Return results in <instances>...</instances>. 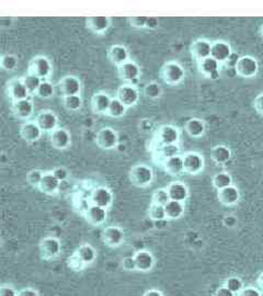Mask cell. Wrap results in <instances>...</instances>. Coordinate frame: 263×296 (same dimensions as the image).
<instances>
[{
    "mask_svg": "<svg viewBox=\"0 0 263 296\" xmlns=\"http://www.w3.org/2000/svg\"><path fill=\"white\" fill-rule=\"evenodd\" d=\"M160 77L165 84L169 86H177L186 77V70L181 64L176 61H169L163 64L161 67Z\"/></svg>",
    "mask_w": 263,
    "mask_h": 296,
    "instance_id": "1",
    "label": "cell"
},
{
    "mask_svg": "<svg viewBox=\"0 0 263 296\" xmlns=\"http://www.w3.org/2000/svg\"><path fill=\"white\" fill-rule=\"evenodd\" d=\"M53 65L48 57L39 55L35 56L29 62L27 66V74L37 76L42 80H48L49 76L52 75Z\"/></svg>",
    "mask_w": 263,
    "mask_h": 296,
    "instance_id": "2",
    "label": "cell"
},
{
    "mask_svg": "<svg viewBox=\"0 0 263 296\" xmlns=\"http://www.w3.org/2000/svg\"><path fill=\"white\" fill-rule=\"evenodd\" d=\"M131 182L138 187H147L154 181V171L147 165H135L130 170Z\"/></svg>",
    "mask_w": 263,
    "mask_h": 296,
    "instance_id": "3",
    "label": "cell"
},
{
    "mask_svg": "<svg viewBox=\"0 0 263 296\" xmlns=\"http://www.w3.org/2000/svg\"><path fill=\"white\" fill-rule=\"evenodd\" d=\"M235 70L238 76L243 78H253L259 71L258 61L252 56H241L235 65Z\"/></svg>",
    "mask_w": 263,
    "mask_h": 296,
    "instance_id": "4",
    "label": "cell"
},
{
    "mask_svg": "<svg viewBox=\"0 0 263 296\" xmlns=\"http://www.w3.org/2000/svg\"><path fill=\"white\" fill-rule=\"evenodd\" d=\"M116 98L129 109V107H132L138 103L140 93L137 87L131 84H125L119 87L116 91Z\"/></svg>",
    "mask_w": 263,
    "mask_h": 296,
    "instance_id": "5",
    "label": "cell"
},
{
    "mask_svg": "<svg viewBox=\"0 0 263 296\" xmlns=\"http://www.w3.org/2000/svg\"><path fill=\"white\" fill-rule=\"evenodd\" d=\"M96 143L103 150H112L119 145V135L112 127H102L97 134Z\"/></svg>",
    "mask_w": 263,
    "mask_h": 296,
    "instance_id": "6",
    "label": "cell"
},
{
    "mask_svg": "<svg viewBox=\"0 0 263 296\" xmlns=\"http://www.w3.org/2000/svg\"><path fill=\"white\" fill-rule=\"evenodd\" d=\"M57 86H59V90H60L62 98L69 97V96H77V95H80V92H81L80 79L73 75L64 76L59 82Z\"/></svg>",
    "mask_w": 263,
    "mask_h": 296,
    "instance_id": "7",
    "label": "cell"
},
{
    "mask_svg": "<svg viewBox=\"0 0 263 296\" xmlns=\"http://www.w3.org/2000/svg\"><path fill=\"white\" fill-rule=\"evenodd\" d=\"M62 252L61 240L56 237H45L40 243V254L45 260H51L59 257Z\"/></svg>",
    "mask_w": 263,
    "mask_h": 296,
    "instance_id": "8",
    "label": "cell"
},
{
    "mask_svg": "<svg viewBox=\"0 0 263 296\" xmlns=\"http://www.w3.org/2000/svg\"><path fill=\"white\" fill-rule=\"evenodd\" d=\"M6 93H7V96L11 99L12 102L26 99L30 96L22 82V78L9 79L6 84Z\"/></svg>",
    "mask_w": 263,
    "mask_h": 296,
    "instance_id": "9",
    "label": "cell"
},
{
    "mask_svg": "<svg viewBox=\"0 0 263 296\" xmlns=\"http://www.w3.org/2000/svg\"><path fill=\"white\" fill-rule=\"evenodd\" d=\"M157 141L160 146L174 145L180 141V132L177 126L171 124L161 125L157 131Z\"/></svg>",
    "mask_w": 263,
    "mask_h": 296,
    "instance_id": "10",
    "label": "cell"
},
{
    "mask_svg": "<svg viewBox=\"0 0 263 296\" xmlns=\"http://www.w3.org/2000/svg\"><path fill=\"white\" fill-rule=\"evenodd\" d=\"M118 74L123 82L133 85L140 78L141 70L139 65L136 62L130 60L129 62H126L118 67Z\"/></svg>",
    "mask_w": 263,
    "mask_h": 296,
    "instance_id": "11",
    "label": "cell"
},
{
    "mask_svg": "<svg viewBox=\"0 0 263 296\" xmlns=\"http://www.w3.org/2000/svg\"><path fill=\"white\" fill-rule=\"evenodd\" d=\"M101 239L104 245L111 248H116L124 243L125 234L119 226H108L102 230Z\"/></svg>",
    "mask_w": 263,
    "mask_h": 296,
    "instance_id": "12",
    "label": "cell"
},
{
    "mask_svg": "<svg viewBox=\"0 0 263 296\" xmlns=\"http://www.w3.org/2000/svg\"><path fill=\"white\" fill-rule=\"evenodd\" d=\"M184 164V172L189 175H197L204 168V158L201 154L195 153V151H189L183 156Z\"/></svg>",
    "mask_w": 263,
    "mask_h": 296,
    "instance_id": "13",
    "label": "cell"
},
{
    "mask_svg": "<svg viewBox=\"0 0 263 296\" xmlns=\"http://www.w3.org/2000/svg\"><path fill=\"white\" fill-rule=\"evenodd\" d=\"M12 113L18 120L27 121L34 113V103L30 98L19 100L12 102Z\"/></svg>",
    "mask_w": 263,
    "mask_h": 296,
    "instance_id": "14",
    "label": "cell"
},
{
    "mask_svg": "<svg viewBox=\"0 0 263 296\" xmlns=\"http://www.w3.org/2000/svg\"><path fill=\"white\" fill-rule=\"evenodd\" d=\"M38 125L41 127L43 133H52L59 126V118L53 111L44 110L40 112L35 119Z\"/></svg>",
    "mask_w": 263,
    "mask_h": 296,
    "instance_id": "15",
    "label": "cell"
},
{
    "mask_svg": "<svg viewBox=\"0 0 263 296\" xmlns=\"http://www.w3.org/2000/svg\"><path fill=\"white\" fill-rule=\"evenodd\" d=\"M211 56L216 60L219 64L228 62L232 56L231 46L226 41H215L212 43Z\"/></svg>",
    "mask_w": 263,
    "mask_h": 296,
    "instance_id": "16",
    "label": "cell"
},
{
    "mask_svg": "<svg viewBox=\"0 0 263 296\" xmlns=\"http://www.w3.org/2000/svg\"><path fill=\"white\" fill-rule=\"evenodd\" d=\"M91 204L109 208L113 203V193L106 186H98L91 193Z\"/></svg>",
    "mask_w": 263,
    "mask_h": 296,
    "instance_id": "17",
    "label": "cell"
},
{
    "mask_svg": "<svg viewBox=\"0 0 263 296\" xmlns=\"http://www.w3.org/2000/svg\"><path fill=\"white\" fill-rule=\"evenodd\" d=\"M88 30L97 35H103L111 26V19L106 16H92L86 19Z\"/></svg>",
    "mask_w": 263,
    "mask_h": 296,
    "instance_id": "18",
    "label": "cell"
},
{
    "mask_svg": "<svg viewBox=\"0 0 263 296\" xmlns=\"http://www.w3.org/2000/svg\"><path fill=\"white\" fill-rule=\"evenodd\" d=\"M43 134L41 127L35 121H26L20 127V136L26 143L38 142Z\"/></svg>",
    "mask_w": 263,
    "mask_h": 296,
    "instance_id": "19",
    "label": "cell"
},
{
    "mask_svg": "<svg viewBox=\"0 0 263 296\" xmlns=\"http://www.w3.org/2000/svg\"><path fill=\"white\" fill-rule=\"evenodd\" d=\"M72 144V135L68 129L64 127H57L51 133V145L57 150L67 149Z\"/></svg>",
    "mask_w": 263,
    "mask_h": 296,
    "instance_id": "20",
    "label": "cell"
},
{
    "mask_svg": "<svg viewBox=\"0 0 263 296\" xmlns=\"http://www.w3.org/2000/svg\"><path fill=\"white\" fill-rule=\"evenodd\" d=\"M212 43L208 40L198 39L192 43L190 46V52L193 59L198 63L208 57H211Z\"/></svg>",
    "mask_w": 263,
    "mask_h": 296,
    "instance_id": "21",
    "label": "cell"
},
{
    "mask_svg": "<svg viewBox=\"0 0 263 296\" xmlns=\"http://www.w3.org/2000/svg\"><path fill=\"white\" fill-rule=\"evenodd\" d=\"M84 218L92 226H100L106 221L108 212H106V208L104 207L91 204L86 210Z\"/></svg>",
    "mask_w": 263,
    "mask_h": 296,
    "instance_id": "22",
    "label": "cell"
},
{
    "mask_svg": "<svg viewBox=\"0 0 263 296\" xmlns=\"http://www.w3.org/2000/svg\"><path fill=\"white\" fill-rule=\"evenodd\" d=\"M112 98L105 92H97L91 98V110L96 114H106Z\"/></svg>",
    "mask_w": 263,
    "mask_h": 296,
    "instance_id": "23",
    "label": "cell"
},
{
    "mask_svg": "<svg viewBox=\"0 0 263 296\" xmlns=\"http://www.w3.org/2000/svg\"><path fill=\"white\" fill-rule=\"evenodd\" d=\"M108 59L112 64L116 65L119 67L121 65L130 61V52L125 45L114 44L108 50Z\"/></svg>",
    "mask_w": 263,
    "mask_h": 296,
    "instance_id": "24",
    "label": "cell"
},
{
    "mask_svg": "<svg viewBox=\"0 0 263 296\" xmlns=\"http://www.w3.org/2000/svg\"><path fill=\"white\" fill-rule=\"evenodd\" d=\"M198 71L204 76L212 78V79H217L219 77V69H220V64L213 59V57H208L201 62L197 63Z\"/></svg>",
    "mask_w": 263,
    "mask_h": 296,
    "instance_id": "25",
    "label": "cell"
},
{
    "mask_svg": "<svg viewBox=\"0 0 263 296\" xmlns=\"http://www.w3.org/2000/svg\"><path fill=\"white\" fill-rule=\"evenodd\" d=\"M61 182L59 181L56 177L53 175V172H45L44 177L42 179V181L39 185L38 189L42 192L48 194V196H53V194H56L60 190Z\"/></svg>",
    "mask_w": 263,
    "mask_h": 296,
    "instance_id": "26",
    "label": "cell"
},
{
    "mask_svg": "<svg viewBox=\"0 0 263 296\" xmlns=\"http://www.w3.org/2000/svg\"><path fill=\"white\" fill-rule=\"evenodd\" d=\"M136 261L137 270L140 272L151 271L155 265V258L151 251L148 250H138L134 256Z\"/></svg>",
    "mask_w": 263,
    "mask_h": 296,
    "instance_id": "27",
    "label": "cell"
},
{
    "mask_svg": "<svg viewBox=\"0 0 263 296\" xmlns=\"http://www.w3.org/2000/svg\"><path fill=\"white\" fill-rule=\"evenodd\" d=\"M218 201L225 206H231L238 203L240 199L239 190L235 185L225 187L223 190H219L217 193Z\"/></svg>",
    "mask_w": 263,
    "mask_h": 296,
    "instance_id": "28",
    "label": "cell"
},
{
    "mask_svg": "<svg viewBox=\"0 0 263 296\" xmlns=\"http://www.w3.org/2000/svg\"><path fill=\"white\" fill-rule=\"evenodd\" d=\"M167 191L169 193L170 200L183 202L189 198V189L188 186L181 181H173L167 186Z\"/></svg>",
    "mask_w": 263,
    "mask_h": 296,
    "instance_id": "29",
    "label": "cell"
},
{
    "mask_svg": "<svg viewBox=\"0 0 263 296\" xmlns=\"http://www.w3.org/2000/svg\"><path fill=\"white\" fill-rule=\"evenodd\" d=\"M163 169L170 176H180L181 173L184 172V164H183V157L178 155L167 158L162 162Z\"/></svg>",
    "mask_w": 263,
    "mask_h": 296,
    "instance_id": "30",
    "label": "cell"
},
{
    "mask_svg": "<svg viewBox=\"0 0 263 296\" xmlns=\"http://www.w3.org/2000/svg\"><path fill=\"white\" fill-rule=\"evenodd\" d=\"M75 256L80 260V262L83 265L91 264V263H94L95 260L97 259V251L94 247L91 246V245L83 244L77 249Z\"/></svg>",
    "mask_w": 263,
    "mask_h": 296,
    "instance_id": "31",
    "label": "cell"
},
{
    "mask_svg": "<svg viewBox=\"0 0 263 296\" xmlns=\"http://www.w3.org/2000/svg\"><path fill=\"white\" fill-rule=\"evenodd\" d=\"M206 126L201 119H190L186 123V132L192 139H201L205 134Z\"/></svg>",
    "mask_w": 263,
    "mask_h": 296,
    "instance_id": "32",
    "label": "cell"
},
{
    "mask_svg": "<svg viewBox=\"0 0 263 296\" xmlns=\"http://www.w3.org/2000/svg\"><path fill=\"white\" fill-rule=\"evenodd\" d=\"M211 156H212V159L216 164L224 165L230 160L231 151L229 147H227L225 145H217L215 147H213L211 151Z\"/></svg>",
    "mask_w": 263,
    "mask_h": 296,
    "instance_id": "33",
    "label": "cell"
},
{
    "mask_svg": "<svg viewBox=\"0 0 263 296\" xmlns=\"http://www.w3.org/2000/svg\"><path fill=\"white\" fill-rule=\"evenodd\" d=\"M167 220H179L184 214V204L182 202L170 200L165 205Z\"/></svg>",
    "mask_w": 263,
    "mask_h": 296,
    "instance_id": "34",
    "label": "cell"
},
{
    "mask_svg": "<svg viewBox=\"0 0 263 296\" xmlns=\"http://www.w3.org/2000/svg\"><path fill=\"white\" fill-rule=\"evenodd\" d=\"M126 111H127V107L115 97V98H112L111 104L109 106V110L106 115L113 119H120L124 117V115L126 114Z\"/></svg>",
    "mask_w": 263,
    "mask_h": 296,
    "instance_id": "35",
    "label": "cell"
},
{
    "mask_svg": "<svg viewBox=\"0 0 263 296\" xmlns=\"http://www.w3.org/2000/svg\"><path fill=\"white\" fill-rule=\"evenodd\" d=\"M212 183H213V186L219 191V190L225 189V187L232 185V178L229 173L219 172L213 177Z\"/></svg>",
    "mask_w": 263,
    "mask_h": 296,
    "instance_id": "36",
    "label": "cell"
},
{
    "mask_svg": "<svg viewBox=\"0 0 263 296\" xmlns=\"http://www.w3.org/2000/svg\"><path fill=\"white\" fill-rule=\"evenodd\" d=\"M63 105L65 106V109L70 112H77L81 110L83 105V101L80 95L77 96H69L63 98Z\"/></svg>",
    "mask_w": 263,
    "mask_h": 296,
    "instance_id": "37",
    "label": "cell"
},
{
    "mask_svg": "<svg viewBox=\"0 0 263 296\" xmlns=\"http://www.w3.org/2000/svg\"><path fill=\"white\" fill-rule=\"evenodd\" d=\"M22 82L25 86L27 92H29V95L32 96V95H37V91L42 83V79H40L37 76L26 74L25 76L22 77Z\"/></svg>",
    "mask_w": 263,
    "mask_h": 296,
    "instance_id": "38",
    "label": "cell"
},
{
    "mask_svg": "<svg viewBox=\"0 0 263 296\" xmlns=\"http://www.w3.org/2000/svg\"><path fill=\"white\" fill-rule=\"evenodd\" d=\"M148 216H149V219L153 220L156 223L166 221L167 216H166L165 206L152 203L148 208Z\"/></svg>",
    "mask_w": 263,
    "mask_h": 296,
    "instance_id": "39",
    "label": "cell"
},
{
    "mask_svg": "<svg viewBox=\"0 0 263 296\" xmlns=\"http://www.w3.org/2000/svg\"><path fill=\"white\" fill-rule=\"evenodd\" d=\"M143 92H144V96L146 98L156 100V99H159L162 96V88L158 83L151 82L144 87Z\"/></svg>",
    "mask_w": 263,
    "mask_h": 296,
    "instance_id": "40",
    "label": "cell"
},
{
    "mask_svg": "<svg viewBox=\"0 0 263 296\" xmlns=\"http://www.w3.org/2000/svg\"><path fill=\"white\" fill-rule=\"evenodd\" d=\"M55 86L49 80H42L39 89L37 91V96L40 99H49L54 96Z\"/></svg>",
    "mask_w": 263,
    "mask_h": 296,
    "instance_id": "41",
    "label": "cell"
},
{
    "mask_svg": "<svg viewBox=\"0 0 263 296\" xmlns=\"http://www.w3.org/2000/svg\"><path fill=\"white\" fill-rule=\"evenodd\" d=\"M0 65H2V68L5 71H15L19 65V60L16 55L13 54H5L2 57V61H0Z\"/></svg>",
    "mask_w": 263,
    "mask_h": 296,
    "instance_id": "42",
    "label": "cell"
},
{
    "mask_svg": "<svg viewBox=\"0 0 263 296\" xmlns=\"http://www.w3.org/2000/svg\"><path fill=\"white\" fill-rule=\"evenodd\" d=\"M169 201H170V197H169V193L167 191V187L166 189H158L153 193V197H152V203L153 204H158V205L165 206Z\"/></svg>",
    "mask_w": 263,
    "mask_h": 296,
    "instance_id": "43",
    "label": "cell"
},
{
    "mask_svg": "<svg viewBox=\"0 0 263 296\" xmlns=\"http://www.w3.org/2000/svg\"><path fill=\"white\" fill-rule=\"evenodd\" d=\"M224 285L227 288H228V290H230L233 294H238L245 287L243 280H241L238 277H230V278H228L225 281Z\"/></svg>",
    "mask_w": 263,
    "mask_h": 296,
    "instance_id": "44",
    "label": "cell"
},
{
    "mask_svg": "<svg viewBox=\"0 0 263 296\" xmlns=\"http://www.w3.org/2000/svg\"><path fill=\"white\" fill-rule=\"evenodd\" d=\"M44 173L42 170L40 169H33L31 170L29 173L26 175V181L30 185L34 186V187H39L42 179L44 177Z\"/></svg>",
    "mask_w": 263,
    "mask_h": 296,
    "instance_id": "45",
    "label": "cell"
},
{
    "mask_svg": "<svg viewBox=\"0 0 263 296\" xmlns=\"http://www.w3.org/2000/svg\"><path fill=\"white\" fill-rule=\"evenodd\" d=\"M159 153H160L161 157L163 158V160H165V159H167V158L179 155V146H178V144H174V145L160 146Z\"/></svg>",
    "mask_w": 263,
    "mask_h": 296,
    "instance_id": "46",
    "label": "cell"
},
{
    "mask_svg": "<svg viewBox=\"0 0 263 296\" xmlns=\"http://www.w3.org/2000/svg\"><path fill=\"white\" fill-rule=\"evenodd\" d=\"M127 21H129L130 25L134 29H146V16H133L127 19Z\"/></svg>",
    "mask_w": 263,
    "mask_h": 296,
    "instance_id": "47",
    "label": "cell"
},
{
    "mask_svg": "<svg viewBox=\"0 0 263 296\" xmlns=\"http://www.w3.org/2000/svg\"><path fill=\"white\" fill-rule=\"evenodd\" d=\"M53 175L56 177L60 182L65 181L69 177V171L65 167H56L53 169Z\"/></svg>",
    "mask_w": 263,
    "mask_h": 296,
    "instance_id": "48",
    "label": "cell"
},
{
    "mask_svg": "<svg viewBox=\"0 0 263 296\" xmlns=\"http://www.w3.org/2000/svg\"><path fill=\"white\" fill-rule=\"evenodd\" d=\"M122 268L125 271H135L137 270L136 261H135L134 257H126L122 260Z\"/></svg>",
    "mask_w": 263,
    "mask_h": 296,
    "instance_id": "49",
    "label": "cell"
},
{
    "mask_svg": "<svg viewBox=\"0 0 263 296\" xmlns=\"http://www.w3.org/2000/svg\"><path fill=\"white\" fill-rule=\"evenodd\" d=\"M237 296H262V293L253 286H246L237 294Z\"/></svg>",
    "mask_w": 263,
    "mask_h": 296,
    "instance_id": "50",
    "label": "cell"
},
{
    "mask_svg": "<svg viewBox=\"0 0 263 296\" xmlns=\"http://www.w3.org/2000/svg\"><path fill=\"white\" fill-rule=\"evenodd\" d=\"M19 293L11 285H3L0 288V296H18Z\"/></svg>",
    "mask_w": 263,
    "mask_h": 296,
    "instance_id": "51",
    "label": "cell"
},
{
    "mask_svg": "<svg viewBox=\"0 0 263 296\" xmlns=\"http://www.w3.org/2000/svg\"><path fill=\"white\" fill-rule=\"evenodd\" d=\"M159 22L160 20L158 17H147V22H146V29L148 30H156L159 26Z\"/></svg>",
    "mask_w": 263,
    "mask_h": 296,
    "instance_id": "52",
    "label": "cell"
},
{
    "mask_svg": "<svg viewBox=\"0 0 263 296\" xmlns=\"http://www.w3.org/2000/svg\"><path fill=\"white\" fill-rule=\"evenodd\" d=\"M253 106L255 111H257L259 114L263 115V93L255 97L253 101Z\"/></svg>",
    "mask_w": 263,
    "mask_h": 296,
    "instance_id": "53",
    "label": "cell"
},
{
    "mask_svg": "<svg viewBox=\"0 0 263 296\" xmlns=\"http://www.w3.org/2000/svg\"><path fill=\"white\" fill-rule=\"evenodd\" d=\"M215 296H235V294L230 290H228L225 285H223L217 288L215 292Z\"/></svg>",
    "mask_w": 263,
    "mask_h": 296,
    "instance_id": "54",
    "label": "cell"
},
{
    "mask_svg": "<svg viewBox=\"0 0 263 296\" xmlns=\"http://www.w3.org/2000/svg\"><path fill=\"white\" fill-rule=\"evenodd\" d=\"M18 296H40V294L38 291H35L34 288L26 287V288H23V290H21Z\"/></svg>",
    "mask_w": 263,
    "mask_h": 296,
    "instance_id": "55",
    "label": "cell"
},
{
    "mask_svg": "<svg viewBox=\"0 0 263 296\" xmlns=\"http://www.w3.org/2000/svg\"><path fill=\"white\" fill-rule=\"evenodd\" d=\"M144 296H165V295H163L160 291L155 290V288H153V290H148V291L144 294Z\"/></svg>",
    "mask_w": 263,
    "mask_h": 296,
    "instance_id": "56",
    "label": "cell"
},
{
    "mask_svg": "<svg viewBox=\"0 0 263 296\" xmlns=\"http://www.w3.org/2000/svg\"><path fill=\"white\" fill-rule=\"evenodd\" d=\"M224 222H225L226 225L229 226V227H232L235 224H236V220L233 219V216H227Z\"/></svg>",
    "mask_w": 263,
    "mask_h": 296,
    "instance_id": "57",
    "label": "cell"
},
{
    "mask_svg": "<svg viewBox=\"0 0 263 296\" xmlns=\"http://www.w3.org/2000/svg\"><path fill=\"white\" fill-rule=\"evenodd\" d=\"M257 283H258V286L261 288V291H263V272L260 273V276L258 277Z\"/></svg>",
    "mask_w": 263,
    "mask_h": 296,
    "instance_id": "58",
    "label": "cell"
},
{
    "mask_svg": "<svg viewBox=\"0 0 263 296\" xmlns=\"http://www.w3.org/2000/svg\"><path fill=\"white\" fill-rule=\"evenodd\" d=\"M260 34L262 35V38H263V24H262L261 28H260Z\"/></svg>",
    "mask_w": 263,
    "mask_h": 296,
    "instance_id": "59",
    "label": "cell"
}]
</instances>
